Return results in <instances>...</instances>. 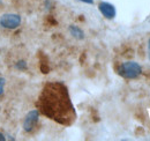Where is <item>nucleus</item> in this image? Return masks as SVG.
<instances>
[{
    "label": "nucleus",
    "mask_w": 150,
    "mask_h": 141,
    "mask_svg": "<svg viewBox=\"0 0 150 141\" xmlns=\"http://www.w3.org/2000/svg\"><path fill=\"white\" fill-rule=\"evenodd\" d=\"M98 8H99L100 13L106 19H113L115 16V8H114V6H113L112 4H110V2L103 1V2H100L98 5Z\"/></svg>",
    "instance_id": "5"
},
{
    "label": "nucleus",
    "mask_w": 150,
    "mask_h": 141,
    "mask_svg": "<svg viewBox=\"0 0 150 141\" xmlns=\"http://www.w3.org/2000/svg\"><path fill=\"white\" fill-rule=\"evenodd\" d=\"M21 24V16L18 14H4L0 18V26L7 29H16Z\"/></svg>",
    "instance_id": "3"
},
{
    "label": "nucleus",
    "mask_w": 150,
    "mask_h": 141,
    "mask_svg": "<svg viewBox=\"0 0 150 141\" xmlns=\"http://www.w3.org/2000/svg\"><path fill=\"white\" fill-rule=\"evenodd\" d=\"M142 68L135 61H126L121 64L118 68V74L125 79H136L141 75Z\"/></svg>",
    "instance_id": "2"
},
{
    "label": "nucleus",
    "mask_w": 150,
    "mask_h": 141,
    "mask_svg": "<svg viewBox=\"0 0 150 141\" xmlns=\"http://www.w3.org/2000/svg\"><path fill=\"white\" fill-rule=\"evenodd\" d=\"M82 2H86V4H89V5H93L94 4V0H80Z\"/></svg>",
    "instance_id": "9"
},
{
    "label": "nucleus",
    "mask_w": 150,
    "mask_h": 141,
    "mask_svg": "<svg viewBox=\"0 0 150 141\" xmlns=\"http://www.w3.org/2000/svg\"><path fill=\"white\" fill-rule=\"evenodd\" d=\"M69 31H71L72 36L75 37V38H77V39H83L84 38V33L79 27H76V26H71L69 27Z\"/></svg>",
    "instance_id": "6"
},
{
    "label": "nucleus",
    "mask_w": 150,
    "mask_h": 141,
    "mask_svg": "<svg viewBox=\"0 0 150 141\" xmlns=\"http://www.w3.org/2000/svg\"><path fill=\"white\" fill-rule=\"evenodd\" d=\"M4 88H5V79L0 78V96L4 94Z\"/></svg>",
    "instance_id": "8"
},
{
    "label": "nucleus",
    "mask_w": 150,
    "mask_h": 141,
    "mask_svg": "<svg viewBox=\"0 0 150 141\" xmlns=\"http://www.w3.org/2000/svg\"><path fill=\"white\" fill-rule=\"evenodd\" d=\"M38 118H39V111L38 110H33L30 111L27 116H25V119L23 122V128L25 132H31L36 124L38 122Z\"/></svg>",
    "instance_id": "4"
},
{
    "label": "nucleus",
    "mask_w": 150,
    "mask_h": 141,
    "mask_svg": "<svg viewBox=\"0 0 150 141\" xmlns=\"http://www.w3.org/2000/svg\"><path fill=\"white\" fill-rule=\"evenodd\" d=\"M148 52H149V59H150V39L148 42Z\"/></svg>",
    "instance_id": "11"
},
{
    "label": "nucleus",
    "mask_w": 150,
    "mask_h": 141,
    "mask_svg": "<svg viewBox=\"0 0 150 141\" xmlns=\"http://www.w3.org/2000/svg\"><path fill=\"white\" fill-rule=\"evenodd\" d=\"M42 112L60 124H71L75 118V111L71 102L67 88L59 82L49 83L39 97Z\"/></svg>",
    "instance_id": "1"
},
{
    "label": "nucleus",
    "mask_w": 150,
    "mask_h": 141,
    "mask_svg": "<svg viewBox=\"0 0 150 141\" xmlns=\"http://www.w3.org/2000/svg\"><path fill=\"white\" fill-rule=\"evenodd\" d=\"M5 139H6V138H5V135H4L2 133H0V141H4Z\"/></svg>",
    "instance_id": "10"
},
{
    "label": "nucleus",
    "mask_w": 150,
    "mask_h": 141,
    "mask_svg": "<svg viewBox=\"0 0 150 141\" xmlns=\"http://www.w3.org/2000/svg\"><path fill=\"white\" fill-rule=\"evenodd\" d=\"M16 67H18L19 70H25V68H27V64H25V61H19V63L16 64Z\"/></svg>",
    "instance_id": "7"
}]
</instances>
